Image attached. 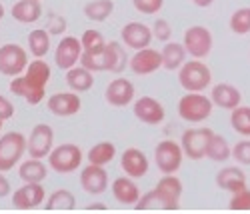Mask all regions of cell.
I'll return each instance as SVG.
<instances>
[{
    "instance_id": "29",
    "label": "cell",
    "mask_w": 250,
    "mask_h": 214,
    "mask_svg": "<svg viewBox=\"0 0 250 214\" xmlns=\"http://www.w3.org/2000/svg\"><path fill=\"white\" fill-rule=\"evenodd\" d=\"M44 208L48 212H70V210L76 208V196L72 194L70 190L60 188V190L52 192V194L46 198Z\"/></svg>"
},
{
    "instance_id": "17",
    "label": "cell",
    "mask_w": 250,
    "mask_h": 214,
    "mask_svg": "<svg viewBox=\"0 0 250 214\" xmlns=\"http://www.w3.org/2000/svg\"><path fill=\"white\" fill-rule=\"evenodd\" d=\"M10 92L18 98H24L28 104L36 106L44 100L46 86H40V84L30 80L26 74H18V76H12V80H10Z\"/></svg>"
},
{
    "instance_id": "42",
    "label": "cell",
    "mask_w": 250,
    "mask_h": 214,
    "mask_svg": "<svg viewBox=\"0 0 250 214\" xmlns=\"http://www.w3.org/2000/svg\"><path fill=\"white\" fill-rule=\"evenodd\" d=\"M152 36L158 42H168L172 38V26L166 18H156L152 24Z\"/></svg>"
},
{
    "instance_id": "23",
    "label": "cell",
    "mask_w": 250,
    "mask_h": 214,
    "mask_svg": "<svg viewBox=\"0 0 250 214\" xmlns=\"http://www.w3.org/2000/svg\"><path fill=\"white\" fill-rule=\"evenodd\" d=\"M210 98L214 102V106L224 110H234L236 106L242 104V92L234 86V84H228V82H218L212 86Z\"/></svg>"
},
{
    "instance_id": "19",
    "label": "cell",
    "mask_w": 250,
    "mask_h": 214,
    "mask_svg": "<svg viewBox=\"0 0 250 214\" xmlns=\"http://www.w3.org/2000/svg\"><path fill=\"white\" fill-rule=\"evenodd\" d=\"M120 166L124 170V174H128V176L138 180L142 176H146L148 168H150V162H148V156L144 154L140 148L128 146L126 150L120 154Z\"/></svg>"
},
{
    "instance_id": "37",
    "label": "cell",
    "mask_w": 250,
    "mask_h": 214,
    "mask_svg": "<svg viewBox=\"0 0 250 214\" xmlns=\"http://www.w3.org/2000/svg\"><path fill=\"white\" fill-rule=\"evenodd\" d=\"M80 42H82V50L84 52H102L106 48V40L94 28L84 30V34L80 36Z\"/></svg>"
},
{
    "instance_id": "9",
    "label": "cell",
    "mask_w": 250,
    "mask_h": 214,
    "mask_svg": "<svg viewBox=\"0 0 250 214\" xmlns=\"http://www.w3.org/2000/svg\"><path fill=\"white\" fill-rule=\"evenodd\" d=\"M54 146V130L50 124H36L26 138V154L32 158H48Z\"/></svg>"
},
{
    "instance_id": "7",
    "label": "cell",
    "mask_w": 250,
    "mask_h": 214,
    "mask_svg": "<svg viewBox=\"0 0 250 214\" xmlns=\"http://www.w3.org/2000/svg\"><path fill=\"white\" fill-rule=\"evenodd\" d=\"M182 44H184L186 52H188V56L204 60L208 54L212 52L214 38H212V32L208 30L206 26H200V24H196V26L186 28Z\"/></svg>"
},
{
    "instance_id": "38",
    "label": "cell",
    "mask_w": 250,
    "mask_h": 214,
    "mask_svg": "<svg viewBox=\"0 0 250 214\" xmlns=\"http://www.w3.org/2000/svg\"><path fill=\"white\" fill-rule=\"evenodd\" d=\"M156 188H160L162 192H166L168 196H172L174 200H180L182 196V180L176 176V174H162V178L156 182Z\"/></svg>"
},
{
    "instance_id": "12",
    "label": "cell",
    "mask_w": 250,
    "mask_h": 214,
    "mask_svg": "<svg viewBox=\"0 0 250 214\" xmlns=\"http://www.w3.org/2000/svg\"><path fill=\"white\" fill-rule=\"evenodd\" d=\"M82 42L76 36H62V40L58 42V46L54 50V62L60 70H70L72 66L80 64V56H82Z\"/></svg>"
},
{
    "instance_id": "43",
    "label": "cell",
    "mask_w": 250,
    "mask_h": 214,
    "mask_svg": "<svg viewBox=\"0 0 250 214\" xmlns=\"http://www.w3.org/2000/svg\"><path fill=\"white\" fill-rule=\"evenodd\" d=\"M232 158L242 166H250V140H238L232 146Z\"/></svg>"
},
{
    "instance_id": "36",
    "label": "cell",
    "mask_w": 250,
    "mask_h": 214,
    "mask_svg": "<svg viewBox=\"0 0 250 214\" xmlns=\"http://www.w3.org/2000/svg\"><path fill=\"white\" fill-rule=\"evenodd\" d=\"M228 26L230 30L238 36L250 34V6H240L232 12L230 20H228Z\"/></svg>"
},
{
    "instance_id": "41",
    "label": "cell",
    "mask_w": 250,
    "mask_h": 214,
    "mask_svg": "<svg viewBox=\"0 0 250 214\" xmlns=\"http://www.w3.org/2000/svg\"><path fill=\"white\" fill-rule=\"evenodd\" d=\"M228 208L234 212H250V188L234 192L230 196V202H228Z\"/></svg>"
},
{
    "instance_id": "2",
    "label": "cell",
    "mask_w": 250,
    "mask_h": 214,
    "mask_svg": "<svg viewBox=\"0 0 250 214\" xmlns=\"http://www.w3.org/2000/svg\"><path fill=\"white\" fill-rule=\"evenodd\" d=\"M214 108V102L210 96H206L202 92H186L180 96L178 100V116L184 122H190V124H200L204 120L210 118Z\"/></svg>"
},
{
    "instance_id": "46",
    "label": "cell",
    "mask_w": 250,
    "mask_h": 214,
    "mask_svg": "<svg viewBox=\"0 0 250 214\" xmlns=\"http://www.w3.org/2000/svg\"><path fill=\"white\" fill-rule=\"evenodd\" d=\"M12 192V186H10V180L6 178V172H0V198L8 196Z\"/></svg>"
},
{
    "instance_id": "49",
    "label": "cell",
    "mask_w": 250,
    "mask_h": 214,
    "mask_svg": "<svg viewBox=\"0 0 250 214\" xmlns=\"http://www.w3.org/2000/svg\"><path fill=\"white\" fill-rule=\"evenodd\" d=\"M2 18H4V4L0 2V20H2Z\"/></svg>"
},
{
    "instance_id": "11",
    "label": "cell",
    "mask_w": 250,
    "mask_h": 214,
    "mask_svg": "<svg viewBox=\"0 0 250 214\" xmlns=\"http://www.w3.org/2000/svg\"><path fill=\"white\" fill-rule=\"evenodd\" d=\"M46 200V192L42 188V182H24L12 192V204L18 210H34L42 206Z\"/></svg>"
},
{
    "instance_id": "48",
    "label": "cell",
    "mask_w": 250,
    "mask_h": 214,
    "mask_svg": "<svg viewBox=\"0 0 250 214\" xmlns=\"http://www.w3.org/2000/svg\"><path fill=\"white\" fill-rule=\"evenodd\" d=\"M192 4H196L198 8H208L214 4V0H192Z\"/></svg>"
},
{
    "instance_id": "4",
    "label": "cell",
    "mask_w": 250,
    "mask_h": 214,
    "mask_svg": "<svg viewBox=\"0 0 250 214\" xmlns=\"http://www.w3.org/2000/svg\"><path fill=\"white\" fill-rule=\"evenodd\" d=\"M84 154H82V148L78 144L66 142L60 144L56 148H52V152L48 154V166L58 174H72L82 166Z\"/></svg>"
},
{
    "instance_id": "14",
    "label": "cell",
    "mask_w": 250,
    "mask_h": 214,
    "mask_svg": "<svg viewBox=\"0 0 250 214\" xmlns=\"http://www.w3.org/2000/svg\"><path fill=\"white\" fill-rule=\"evenodd\" d=\"M128 68L136 76H148V74L156 72L158 68H162V52L152 46L134 50V54L128 62Z\"/></svg>"
},
{
    "instance_id": "44",
    "label": "cell",
    "mask_w": 250,
    "mask_h": 214,
    "mask_svg": "<svg viewBox=\"0 0 250 214\" xmlns=\"http://www.w3.org/2000/svg\"><path fill=\"white\" fill-rule=\"evenodd\" d=\"M132 6L140 14H156L162 10L164 0H132Z\"/></svg>"
},
{
    "instance_id": "8",
    "label": "cell",
    "mask_w": 250,
    "mask_h": 214,
    "mask_svg": "<svg viewBox=\"0 0 250 214\" xmlns=\"http://www.w3.org/2000/svg\"><path fill=\"white\" fill-rule=\"evenodd\" d=\"M26 66H28V52L20 44L0 46V74L2 76L24 74Z\"/></svg>"
},
{
    "instance_id": "25",
    "label": "cell",
    "mask_w": 250,
    "mask_h": 214,
    "mask_svg": "<svg viewBox=\"0 0 250 214\" xmlns=\"http://www.w3.org/2000/svg\"><path fill=\"white\" fill-rule=\"evenodd\" d=\"M104 58H106V72H112V74H122L124 68L128 66V54L124 50V46L116 40H110L106 42V48H104Z\"/></svg>"
},
{
    "instance_id": "27",
    "label": "cell",
    "mask_w": 250,
    "mask_h": 214,
    "mask_svg": "<svg viewBox=\"0 0 250 214\" xmlns=\"http://www.w3.org/2000/svg\"><path fill=\"white\" fill-rule=\"evenodd\" d=\"M160 52H162V68H166V70H178L186 62V56H188L184 44H180V42H172V40L164 42Z\"/></svg>"
},
{
    "instance_id": "24",
    "label": "cell",
    "mask_w": 250,
    "mask_h": 214,
    "mask_svg": "<svg viewBox=\"0 0 250 214\" xmlns=\"http://www.w3.org/2000/svg\"><path fill=\"white\" fill-rule=\"evenodd\" d=\"M42 2L40 0H18L10 8V14L20 24H34L42 18Z\"/></svg>"
},
{
    "instance_id": "50",
    "label": "cell",
    "mask_w": 250,
    "mask_h": 214,
    "mask_svg": "<svg viewBox=\"0 0 250 214\" xmlns=\"http://www.w3.org/2000/svg\"><path fill=\"white\" fill-rule=\"evenodd\" d=\"M2 124H4V120H0V132H2Z\"/></svg>"
},
{
    "instance_id": "45",
    "label": "cell",
    "mask_w": 250,
    "mask_h": 214,
    "mask_svg": "<svg viewBox=\"0 0 250 214\" xmlns=\"http://www.w3.org/2000/svg\"><path fill=\"white\" fill-rule=\"evenodd\" d=\"M14 116V104L6 98V96H2L0 94V120H10Z\"/></svg>"
},
{
    "instance_id": "39",
    "label": "cell",
    "mask_w": 250,
    "mask_h": 214,
    "mask_svg": "<svg viewBox=\"0 0 250 214\" xmlns=\"http://www.w3.org/2000/svg\"><path fill=\"white\" fill-rule=\"evenodd\" d=\"M80 64L86 66L92 72H106V58H104V50L102 52H82L80 56Z\"/></svg>"
},
{
    "instance_id": "31",
    "label": "cell",
    "mask_w": 250,
    "mask_h": 214,
    "mask_svg": "<svg viewBox=\"0 0 250 214\" xmlns=\"http://www.w3.org/2000/svg\"><path fill=\"white\" fill-rule=\"evenodd\" d=\"M114 12V2L112 0H90L84 4V16L92 22H104L108 20L110 14Z\"/></svg>"
},
{
    "instance_id": "10",
    "label": "cell",
    "mask_w": 250,
    "mask_h": 214,
    "mask_svg": "<svg viewBox=\"0 0 250 214\" xmlns=\"http://www.w3.org/2000/svg\"><path fill=\"white\" fill-rule=\"evenodd\" d=\"M132 112L134 116L148 126H158L164 122L166 118V110L160 100L152 98V96H140L132 102Z\"/></svg>"
},
{
    "instance_id": "13",
    "label": "cell",
    "mask_w": 250,
    "mask_h": 214,
    "mask_svg": "<svg viewBox=\"0 0 250 214\" xmlns=\"http://www.w3.org/2000/svg\"><path fill=\"white\" fill-rule=\"evenodd\" d=\"M134 96H136V88L132 80L124 78V76H118L114 80H110V84L104 90V98L110 106L114 108H124V106H130L134 102Z\"/></svg>"
},
{
    "instance_id": "33",
    "label": "cell",
    "mask_w": 250,
    "mask_h": 214,
    "mask_svg": "<svg viewBox=\"0 0 250 214\" xmlns=\"http://www.w3.org/2000/svg\"><path fill=\"white\" fill-rule=\"evenodd\" d=\"M232 156V146L228 144V140L222 134H216L210 138V144H208L206 150V158H210L212 162H226Z\"/></svg>"
},
{
    "instance_id": "15",
    "label": "cell",
    "mask_w": 250,
    "mask_h": 214,
    "mask_svg": "<svg viewBox=\"0 0 250 214\" xmlns=\"http://www.w3.org/2000/svg\"><path fill=\"white\" fill-rule=\"evenodd\" d=\"M152 26L144 22H128L120 30V40L122 44L130 50H140L152 44Z\"/></svg>"
},
{
    "instance_id": "22",
    "label": "cell",
    "mask_w": 250,
    "mask_h": 214,
    "mask_svg": "<svg viewBox=\"0 0 250 214\" xmlns=\"http://www.w3.org/2000/svg\"><path fill=\"white\" fill-rule=\"evenodd\" d=\"M216 186L220 190H226L234 194L244 188H248V178L240 166H224L222 170L216 172Z\"/></svg>"
},
{
    "instance_id": "47",
    "label": "cell",
    "mask_w": 250,
    "mask_h": 214,
    "mask_svg": "<svg viewBox=\"0 0 250 214\" xmlns=\"http://www.w3.org/2000/svg\"><path fill=\"white\" fill-rule=\"evenodd\" d=\"M86 210L88 212H106L108 208H106V204H102V202H92V204L86 206Z\"/></svg>"
},
{
    "instance_id": "26",
    "label": "cell",
    "mask_w": 250,
    "mask_h": 214,
    "mask_svg": "<svg viewBox=\"0 0 250 214\" xmlns=\"http://www.w3.org/2000/svg\"><path fill=\"white\" fill-rule=\"evenodd\" d=\"M66 84L68 88L74 92H88L94 86V72L88 70L82 64H76L70 70H66Z\"/></svg>"
},
{
    "instance_id": "28",
    "label": "cell",
    "mask_w": 250,
    "mask_h": 214,
    "mask_svg": "<svg viewBox=\"0 0 250 214\" xmlns=\"http://www.w3.org/2000/svg\"><path fill=\"white\" fill-rule=\"evenodd\" d=\"M48 168L50 166H46L42 162V158H32L30 156L28 160H24L18 166V178L22 182H42L48 174Z\"/></svg>"
},
{
    "instance_id": "40",
    "label": "cell",
    "mask_w": 250,
    "mask_h": 214,
    "mask_svg": "<svg viewBox=\"0 0 250 214\" xmlns=\"http://www.w3.org/2000/svg\"><path fill=\"white\" fill-rule=\"evenodd\" d=\"M66 26H68V22H66V18L62 16V14H58V12H48V16H46V26H44V28L50 32V36L64 34Z\"/></svg>"
},
{
    "instance_id": "20",
    "label": "cell",
    "mask_w": 250,
    "mask_h": 214,
    "mask_svg": "<svg viewBox=\"0 0 250 214\" xmlns=\"http://www.w3.org/2000/svg\"><path fill=\"white\" fill-rule=\"evenodd\" d=\"M82 106L80 94L70 90V92H56L46 100V108L60 118H66V116H74Z\"/></svg>"
},
{
    "instance_id": "18",
    "label": "cell",
    "mask_w": 250,
    "mask_h": 214,
    "mask_svg": "<svg viewBox=\"0 0 250 214\" xmlns=\"http://www.w3.org/2000/svg\"><path fill=\"white\" fill-rule=\"evenodd\" d=\"M108 184L110 180H108V172L104 170V166L88 162V166L80 170V186L88 194H102L108 188Z\"/></svg>"
},
{
    "instance_id": "1",
    "label": "cell",
    "mask_w": 250,
    "mask_h": 214,
    "mask_svg": "<svg viewBox=\"0 0 250 214\" xmlns=\"http://www.w3.org/2000/svg\"><path fill=\"white\" fill-rule=\"evenodd\" d=\"M178 84L186 92H204L212 84V72L200 58L186 60L178 68Z\"/></svg>"
},
{
    "instance_id": "21",
    "label": "cell",
    "mask_w": 250,
    "mask_h": 214,
    "mask_svg": "<svg viewBox=\"0 0 250 214\" xmlns=\"http://www.w3.org/2000/svg\"><path fill=\"white\" fill-rule=\"evenodd\" d=\"M110 190H112V196L116 202L120 204H126V206H134L138 200H140V188L136 184V178L124 174V176H118L112 184H110Z\"/></svg>"
},
{
    "instance_id": "34",
    "label": "cell",
    "mask_w": 250,
    "mask_h": 214,
    "mask_svg": "<svg viewBox=\"0 0 250 214\" xmlns=\"http://www.w3.org/2000/svg\"><path fill=\"white\" fill-rule=\"evenodd\" d=\"M24 74L30 80H34L36 84H40V86H46V84L50 82V78H52V68H50V64L44 62L42 58H36V60L28 62Z\"/></svg>"
},
{
    "instance_id": "16",
    "label": "cell",
    "mask_w": 250,
    "mask_h": 214,
    "mask_svg": "<svg viewBox=\"0 0 250 214\" xmlns=\"http://www.w3.org/2000/svg\"><path fill=\"white\" fill-rule=\"evenodd\" d=\"M180 208V200H174L172 196H168L166 192H162L160 188H152L146 194H142L140 200L134 204V210L138 212H146V210H160V212H174Z\"/></svg>"
},
{
    "instance_id": "3",
    "label": "cell",
    "mask_w": 250,
    "mask_h": 214,
    "mask_svg": "<svg viewBox=\"0 0 250 214\" xmlns=\"http://www.w3.org/2000/svg\"><path fill=\"white\" fill-rule=\"evenodd\" d=\"M26 154V136L22 132H4L0 136V172H10Z\"/></svg>"
},
{
    "instance_id": "5",
    "label": "cell",
    "mask_w": 250,
    "mask_h": 214,
    "mask_svg": "<svg viewBox=\"0 0 250 214\" xmlns=\"http://www.w3.org/2000/svg\"><path fill=\"white\" fill-rule=\"evenodd\" d=\"M214 136V130L208 126H194V128H186L182 132L180 144L184 156L190 160H202L206 158V150L208 144H210V138Z\"/></svg>"
},
{
    "instance_id": "32",
    "label": "cell",
    "mask_w": 250,
    "mask_h": 214,
    "mask_svg": "<svg viewBox=\"0 0 250 214\" xmlns=\"http://www.w3.org/2000/svg\"><path fill=\"white\" fill-rule=\"evenodd\" d=\"M114 156H116V146L112 142H108V140L96 142L86 154L90 164H100V166H106L108 162H112Z\"/></svg>"
},
{
    "instance_id": "30",
    "label": "cell",
    "mask_w": 250,
    "mask_h": 214,
    "mask_svg": "<svg viewBox=\"0 0 250 214\" xmlns=\"http://www.w3.org/2000/svg\"><path fill=\"white\" fill-rule=\"evenodd\" d=\"M28 52L34 58H44L50 52V32L46 28H34L28 34Z\"/></svg>"
},
{
    "instance_id": "6",
    "label": "cell",
    "mask_w": 250,
    "mask_h": 214,
    "mask_svg": "<svg viewBox=\"0 0 250 214\" xmlns=\"http://www.w3.org/2000/svg\"><path fill=\"white\" fill-rule=\"evenodd\" d=\"M184 162L182 144L176 140H160L154 148V164L162 174H176Z\"/></svg>"
},
{
    "instance_id": "51",
    "label": "cell",
    "mask_w": 250,
    "mask_h": 214,
    "mask_svg": "<svg viewBox=\"0 0 250 214\" xmlns=\"http://www.w3.org/2000/svg\"><path fill=\"white\" fill-rule=\"evenodd\" d=\"M40 2H42V0H40Z\"/></svg>"
},
{
    "instance_id": "35",
    "label": "cell",
    "mask_w": 250,
    "mask_h": 214,
    "mask_svg": "<svg viewBox=\"0 0 250 214\" xmlns=\"http://www.w3.org/2000/svg\"><path fill=\"white\" fill-rule=\"evenodd\" d=\"M230 126L232 130L244 138H250V106H236L230 110Z\"/></svg>"
}]
</instances>
